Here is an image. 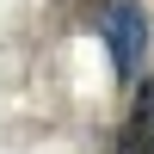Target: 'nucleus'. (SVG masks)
<instances>
[{
	"label": "nucleus",
	"instance_id": "f257e3e1",
	"mask_svg": "<svg viewBox=\"0 0 154 154\" xmlns=\"http://www.w3.org/2000/svg\"><path fill=\"white\" fill-rule=\"evenodd\" d=\"M99 31H105V56L117 68V80H142L148 56H154V19L142 0H111L99 6Z\"/></svg>",
	"mask_w": 154,
	"mask_h": 154
},
{
	"label": "nucleus",
	"instance_id": "7ed1b4c3",
	"mask_svg": "<svg viewBox=\"0 0 154 154\" xmlns=\"http://www.w3.org/2000/svg\"><path fill=\"white\" fill-rule=\"evenodd\" d=\"M99 6H111V0H99Z\"/></svg>",
	"mask_w": 154,
	"mask_h": 154
},
{
	"label": "nucleus",
	"instance_id": "f03ea898",
	"mask_svg": "<svg viewBox=\"0 0 154 154\" xmlns=\"http://www.w3.org/2000/svg\"><path fill=\"white\" fill-rule=\"evenodd\" d=\"M111 154H154V80L148 74L136 80L130 117H123V130L111 136Z\"/></svg>",
	"mask_w": 154,
	"mask_h": 154
}]
</instances>
